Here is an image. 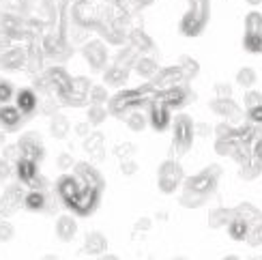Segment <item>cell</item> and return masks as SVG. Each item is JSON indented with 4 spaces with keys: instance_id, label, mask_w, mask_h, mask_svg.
<instances>
[{
    "instance_id": "6da1fadb",
    "label": "cell",
    "mask_w": 262,
    "mask_h": 260,
    "mask_svg": "<svg viewBox=\"0 0 262 260\" xmlns=\"http://www.w3.org/2000/svg\"><path fill=\"white\" fill-rule=\"evenodd\" d=\"M217 179H220V168L217 166H211L209 170H204V172H200V175L187 179L185 185H183L181 202L185 204V207H200V204L215 191Z\"/></svg>"
},
{
    "instance_id": "7a4b0ae2",
    "label": "cell",
    "mask_w": 262,
    "mask_h": 260,
    "mask_svg": "<svg viewBox=\"0 0 262 260\" xmlns=\"http://www.w3.org/2000/svg\"><path fill=\"white\" fill-rule=\"evenodd\" d=\"M193 136H195V125L191 123V118L187 114L177 116V121H174V148L179 153H187L191 148Z\"/></svg>"
},
{
    "instance_id": "3957f363",
    "label": "cell",
    "mask_w": 262,
    "mask_h": 260,
    "mask_svg": "<svg viewBox=\"0 0 262 260\" xmlns=\"http://www.w3.org/2000/svg\"><path fill=\"white\" fill-rule=\"evenodd\" d=\"M157 183H159V189L163 193H172L177 191V187L183 183V170L177 161H163L159 166V172H157Z\"/></svg>"
},
{
    "instance_id": "277c9868",
    "label": "cell",
    "mask_w": 262,
    "mask_h": 260,
    "mask_svg": "<svg viewBox=\"0 0 262 260\" xmlns=\"http://www.w3.org/2000/svg\"><path fill=\"white\" fill-rule=\"evenodd\" d=\"M17 146L21 148V155L28 159L39 161L43 155H46V148H43V140L37 132H24L17 140Z\"/></svg>"
},
{
    "instance_id": "5b68a950",
    "label": "cell",
    "mask_w": 262,
    "mask_h": 260,
    "mask_svg": "<svg viewBox=\"0 0 262 260\" xmlns=\"http://www.w3.org/2000/svg\"><path fill=\"white\" fill-rule=\"evenodd\" d=\"M84 183H82V179H78V177H73V175H64V177H60L58 179V193H60V198L64 200L71 207V204L80 198V193L84 191Z\"/></svg>"
},
{
    "instance_id": "8992f818",
    "label": "cell",
    "mask_w": 262,
    "mask_h": 260,
    "mask_svg": "<svg viewBox=\"0 0 262 260\" xmlns=\"http://www.w3.org/2000/svg\"><path fill=\"white\" fill-rule=\"evenodd\" d=\"M211 110L230 123H236L241 118V107H238V103H234L232 97H215L211 101Z\"/></svg>"
},
{
    "instance_id": "52a82bcc",
    "label": "cell",
    "mask_w": 262,
    "mask_h": 260,
    "mask_svg": "<svg viewBox=\"0 0 262 260\" xmlns=\"http://www.w3.org/2000/svg\"><path fill=\"white\" fill-rule=\"evenodd\" d=\"M142 101V97L138 93H121L110 99V114H121V116H127L131 110H136V105Z\"/></svg>"
},
{
    "instance_id": "ba28073f",
    "label": "cell",
    "mask_w": 262,
    "mask_h": 260,
    "mask_svg": "<svg viewBox=\"0 0 262 260\" xmlns=\"http://www.w3.org/2000/svg\"><path fill=\"white\" fill-rule=\"evenodd\" d=\"M15 177L19 183L24 185H30V189L35 187L37 179L41 177L39 175V168H37V161L35 159H28V157H21L17 164H15Z\"/></svg>"
},
{
    "instance_id": "9c48e42d",
    "label": "cell",
    "mask_w": 262,
    "mask_h": 260,
    "mask_svg": "<svg viewBox=\"0 0 262 260\" xmlns=\"http://www.w3.org/2000/svg\"><path fill=\"white\" fill-rule=\"evenodd\" d=\"M24 114L17 110V105H11V103H0V129L5 132H15L19 129V125L24 123Z\"/></svg>"
},
{
    "instance_id": "30bf717a",
    "label": "cell",
    "mask_w": 262,
    "mask_h": 260,
    "mask_svg": "<svg viewBox=\"0 0 262 260\" xmlns=\"http://www.w3.org/2000/svg\"><path fill=\"white\" fill-rule=\"evenodd\" d=\"M148 123L152 125V129H157V132H166L170 127V107L163 101L152 103L150 114H148Z\"/></svg>"
},
{
    "instance_id": "8fae6325",
    "label": "cell",
    "mask_w": 262,
    "mask_h": 260,
    "mask_svg": "<svg viewBox=\"0 0 262 260\" xmlns=\"http://www.w3.org/2000/svg\"><path fill=\"white\" fill-rule=\"evenodd\" d=\"M15 105H17V110L24 116H30V114L37 112L39 97H37V93L32 89H21V91L15 93Z\"/></svg>"
},
{
    "instance_id": "7c38bea8",
    "label": "cell",
    "mask_w": 262,
    "mask_h": 260,
    "mask_svg": "<svg viewBox=\"0 0 262 260\" xmlns=\"http://www.w3.org/2000/svg\"><path fill=\"white\" fill-rule=\"evenodd\" d=\"M26 64V52L21 48H9L0 54V67L7 71H17Z\"/></svg>"
},
{
    "instance_id": "4fadbf2b",
    "label": "cell",
    "mask_w": 262,
    "mask_h": 260,
    "mask_svg": "<svg viewBox=\"0 0 262 260\" xmlns=\"http://www.w3.org/2000/svg\"><path fill=\"white\" fill-rule=\"evenodd\" d=\"M84 58L89 60V64H91L93 69L99 71V69L103 67V64H105V60H107L105 46H103V43H99V41L89 43V46L84 48Z\"/></svg>"
},
{
    "instance_id": "5bb4252c",
    "label": "cell",
    "mask_w": 262,
    "mask_h": 260,
    "mask_svg": "<svg viewBox=\"0 0 262 260\" xmlns=\"http://www.w3.org/2000/svg\"><path fill=\"white\" fill-rule=\"evenodd\" d=\"M75 234H78V222H75L73 215H60V218L56 220V236L60 241H73Z\"/></svg>"
},
{
    "instance_id": "9a60e30c",
    "label": "cell",
    "mask_w": 262,
    "mask_h": 260,
    "mask_svg": "<svg viewBox=\"0 0 262 260\" xmlns=\"http://www.w3.org/2000/svg\"><path fill=\"white\" fill-rule=\"evenodd\" d=\"M82 250L89 256H99V254L107 252V239L101 232H91V234H86Z\"/></svg>"
},
{
    "instance_id": "2e32d148",
    "label": "cell",
    "mask_w": 262,
    "mask_h": 260,
    "mask_svg": "<svg viewBox=\"0 0 262 260\" xmlns=\"http://www.w3.org/2000/svg\"><path fill=\"white\" fill-rule=\"evenodd\" d=\"M69 129H71V123H69V118H67V116L54 114V116L50 118V134H52V138H56V140L67 138Z\"/></svg>"
},
{
    "instance_id": "e0dca14e",
    "label": "cell",
    "mask_w": 262,
    "mask_h": 260,
    "mask_svg": "<svg viewBox=\"0 0 262 260\" xmlns=\"http://www.w3.org/2000/svg\"><path fill=\"white\" fill-rule=\"evenodd\" d=\"M24 207L28 211H43L48 207V198H46V193H43V189H30L26 191V196H24Z\"/></svg>"
},
{
    "instance_id": "ac0fdd59",
    "label": "cell",
    "mask_w": 262,
    "mask_h": 260,
    "mask_svg": "<svg viewBox=\"0 0 262 260\" xmlns=\"http://www.w3.org/2000/svg\"><path fill=\"white\" fill-rule=\"evenodd\" d=\"M234 218H241V220H245L249 226H254V224L262 222V213L254 207V204L243 202V204H238V207L234 209Z\"/></svg>"
},
{
    "instance_id": "d6986e66",
    "label": "cell",
    "mask_w": 262,
    "mask_h": 260,
    "mask_svg": "<svg viewBox=\"0 0 262 260\" xmlns=\"http://www.w3.org/2000/svg\"><path fill=\"white\" fill-rule=\"evenodd\" d=\"M134 71L140 75V78H144V80H152V75H155V73L159 71V67H157V62L152 60V58L142 56V58H138V60L134 62Z\"/></svg>"
},
{
    "instance_id": "ffe728a7",
    "label": "cell",
    "mask_w": 262,
    "mask_h": 260,
    "mask_svg": "<svg viewBox=\"0 0 262 260\" xmlns=\"http://www.w3.org/2000/svg\"><path fill=\"white\" fill-rule=\"evenodd\" d=\"M226 228H228V234H230L232 241H245L252 226H249L245 220H241V218H232V222L228 224Z\"/></svg>"
},
{
    "instance_id": "44dd1931",
    "label": "cell",
    "mask_w": 262,
    "mask_h": 260,
    "mask_svg": "<svg viewBox=\"0 0 262 260\" xmlns=\"http://www.w3.org/2000/svg\"><path fill=\"white\" fill-rule=\"evenodd\" d=\"M127 69L121 67V64H112L110 69L105 71L103 80H105V86H123L127 82Z\"/></svg>"
},
{
    "instance_id": "7402d4cb",
    "label": "cell",
    "mask_w": 262,
    "mask_h": 260,
    "mask_svg": "<svg viewBox=\"0 0 262 260\" xmlns=\"http://www.w3.org/2000/svg\"><path fill=\"white\" fill-rule=\"evenodd\" d=\"M234 82L241 86V89H254L256 86V82H258V73H256V69L254 67H241L236 71V78H234Z\"/></svg>"
},
{
    "instance_id": "603a6c76",
    "label": "cell",
    "mask_w": 262,
    "mask_h": 260,
    "mask_svg": "<svg viewBox=\"0 0 262 260\" xmlns=\"http://www.w3.org/2000/svg\"><path fill=\"white\" fill-rule=\"evenodd\" d=\"M232 218H234V211H230V209H215L209 215V220H211L209 224H211V228H222V226L230 224Z\"/></svg>"
},
{
    "instance_id": "cb8c5ba5",
    "label": "cell",
    "mask_w": 262,
    "mask_h": 260,
    "mask_svg": "<svg viewBox=\"0 0 262 260\" xmlns=\"http://www.w3.org/2000/svg\"><path fill=\"white\" fill-rule=\"evenodd\" d=\"M125 123H127V127L131 129V132L140 134V132H144V129H146L148 118L142 114V112H138V110H131V112L125 116Z\"/></svg>"
},
{
    "instance_id": "d4e9b609",
    "label": "cell",
    "mask_w": 262,
    "mask_h": 260,
    "mask_svg": "<svg viewBox=\"0 0 262 260\" xmlns=\"http://www.w3.org/2000/svg\"><path fill=\"white\" fill-rule=\"evenodd\" d=\"M107 107H103V103H91L89 105V112H86V121L91 125H101L105 118H107Z\"/></svg>"
},
{
    "instance_id": "484cf974",
    "label": "cell",
    "mask_w": 262,
    "mask_h": 260,
    "mask_svg": "<svg viewBox=\"0 0 262 260\" xmlns=\"http://www.w3.org/2000/svg\"><path fill=\"white\" fill-rule=\"evenodd\" d=\"M243 48L249 54H260L262 52V32H245Z\"/></svg>"
},
{
    "instance_id": "4316f807",
    "label": "cell",
    "mask_w": 262,
    "mask_h": 260,
    "mask_svg": "<svg viewBox=\"0 0 262 260\" xmlns=\"http://www.w3.org/2000/svg\"><path fill=\"white\" fill-rule=\"evenodd\" d=\"M21 185H24V183H13V185H9L7 191H5V198L13 204V207H17V204H24L26 191L21 189Z\"/></svg>"
},
{
    "instance_id": "83f0119b",
    "label": "cell",
    "mask_w": 262,
    "mask_h": 260,
    "mask_svg": "<svg viewBox=\"0 0 262 260\" xmlns=\"http://www.w3.org/2000/svg\"><path fill=\"white\" fill-rule=\"evenodd\" d=\"M89 99H91V103H105V101H110V93H107V86H101V84L91 86Z\"/></svg>"
},
{
    "instance_id": "f1b7e54d",
    "label": "cell",
    "mask_w": 262,
    "mask_h": 260,
    "mask_svg": "<svg viewBox=\"0 0 262 260\" xmlns=\"http://www.w3.org/2000/svg\"><path fill=\"white\" fill-rule=\"evenodd\" d=\"M15 236V228L7 218H0V243H9Z\"/></svg>"
},
{
    "instance_id": "f546056e",
    "label": "cell",
    "mask_w": 262,
    "mask_h": 260,
    "mask_svg": "<svg viewBox=\"0 0 262 260\" xmlns=\"http://www.w3.org/2000/svg\"><path fill=\"white\" fill-rule=\"evenodd\" d=\"M252 247H258V245H262V222H258V224H254L252 228H249V234H247V239H245Z\"/></svg>"
},
{
    "instance_id": "4dcf8cb0",
    "label": "cell",
    "mask_w": 262,
    "mask_h": 260,
    "mask_svg": "<svg viewBox=\"0 0 262 260\" xmlns=\"http://www.w3.org/2000/svg\"><path fill=\"white\" fill-rule=\"evenodd\" d=\"M245 32H262V15L249 13L245 19Z\"/></svg>"
},
{
    "instance_id": "1f68e13d",
    "label": "cell",
    "mask_w": 262,
    "mask_h": 260,
    "mask_svg": "<svg viewBox=\"0 0 262 260\" xmlns=\"http://www.w3.org/2000/svg\"><path fill=\"white\" fill-rule=\"evenodd\" d=\"M243 103H245L247 110H249V107H254V105H260L262 103V93L256 91V89H247L245 97H243Z\"/></svg>"
},
{
    "instance_id": "d6a6232c",
    "label": "cell",
    "mask_w": 262,
    "mask_h": 260,
    "mask_svg": "<svg viewBox=\"0 0 262 260\" xmlns=\"http://www.w3.org/2000/svg\"><path fill=\"white\" fill-rule=\"evenodd\" d=\"M15 97V89L13 84L7 80H0V103H9Z\"/></svg>"
},
{
    "instance_id": "836d02e7",
    "label": "cell",
    "mask_w": 262,
    "mask_h": 260,
    "mask_svg": "<svg viewBox=\"0 0 262 260\" xmlns=\"http://www.w3.org/2000/svg\"><path fill=\"white\" fill-rule=\"evenodd\" d=\"M3 157L7 161H11V164H17V161L24 157V155H21V148L17 144H9V146H5V155Z\"/></svg>"
},
{
    "instance_id": "e575fe53",
    "label": "cell",
    "mask_w": 262,
    "mask_h": 260,
    "mask_svg": "<svg viewBox=\"0 0 262 260\" xmlns=\"http://www.w3.org/2000/svg\"><path fill=\"white\" fill-rule=\"evenodd\" d=\"M11 166H13L11 161H7L5 157H0V181H7L11 175H13V168Z\"/></svg>"
},
{
    "instance_id": "d590c367",
    "label": "cell",
    "mask_w": 262,
    "mask_h": 260,
    "mask_svg": "<svg viewBox=\"0 0 262 260\" xmlns=\"http://www.w3.org/2000/svg\"><path fill=\"white\" fill-rule=\"evenodd\" d=\"M247 118L252 123H256V125H262V103L249 107V110H247Z\"/></svg>"
},
{
    "instance_id": "8d00e7d4",
    "label": "cell",
    "mask_w": 262,
    "mask_h": 260,
    "mask_svg": "<svg viewBox=\"0 0 262 260\" xmlns=\"http://www.w3.org/2000/svg\"><path fill=\"white\" fill-rule=\"evenodd\" d=\"M13 211H15V207H13V204H11V202H9L5 196L0 198V218H7V215H11Z\"/></svg>"
},
{
    "instance_id": "74e56055",
    "label": "cell",
    "mask_w": 262,
    "mask_h": 260,
    "mask_svg": "<svg viewBox=\"0 0 262 260\" xmlns=\"http://www.w3.org/2000/svg\"><path fill=\"white\" fill-rule=\"evenodd\" d=\"M75 164V161H73V157L69 155V153H60L58 155V168L60 170H67V168H71Z\"/></svg>"
},
{
    "instance_id": "f35d334b",
    "label": "cell",
    "mask_w": 262,
    "mask_h": 260,
    "mask_svg": "<svg viewBox=\"0 0 262 260\" xmlns=\"http://www.w3.org/2000/svg\"><path fill=\"white\" fill-rule=\"evenodd\" d=\"M215 95L217 97H232V86L230 84H217L215 86Z\"/></svg>"
},
{
    "instance_id": "ab89813d",
    "label": "cell",
    "mask_w": 262,
    "mask_h": 260,
    "mask_svg": "<svg viewBox=\"0 0 262 260\" xmlns=\"http://www.w3.org/2000/svg\"><path fill=\"white\" fill-rule=\"evenodd\" d=\"M89 127H91V123L89 121H86V123H80L78 127H75V129H78V134L84 138V136H89Z\"/></svg>"
},
{
    "instance_id": "60d3db41",
    "label": "cell",
    "mask_w": 262,
    "mask_h": 260,
    "mask_svg": "<svg viewBox=\"0 0 262 260\" xmlns=\"http://www.w3.org/2000/svg\"><path fill=\"white\" fill-rule=\"evenodd\" d=\"M195 134L198 136H209L211 134V125H198L195 127Z\"/></svg>"
},
{
    "instance_id": "b9f144b4",
    "label": "cell",
    "mask_w": 262,
    "mask_h": 260,
    "mask_svg": "<svg viewBox=\"0 0 262 260\" xmlns=\"http://www.w3.org/2000/svg\"><path fill=\"white\" fill-rule=\"evenodd\" d=\"M97 260H121V258H118L116 254H107V252H103V254L97 256Z\"/></svg>"
},
{
    "instance_id": "7bdbcfd3",
    "label": "cell",
    "mask_w": 262,
    "mask_h": 260,
    "mask_svg": "<svg viewBox=\"0 0 262 260\" xmlns=\"http://www.w3.org/2000/svg\"><path fill=\"white\" fill-rule=\"evenodd\" d=\"M41 260H60V258H58L56 254H46V256H43Z\"/></svg>"
},
{
    "instance_id": "ee69618b",
    "label": "cell",
    "mask_w": 262,
    "mask_h": 260,
    "mask_svg": "<svg viewBox=\"0 0 262 260\" xmlns=\"http://www.w3.org/2000/svg\"><path fill=\"white\" fill-rule=\"evenodd\" d=\"M222 260H241L238 256H226V258H222Z\"/></svg>"
},
{
    "instance_id": "f6af8a7d",
    "label": "cell",
    "mask_w": 262,
    "mask_h": 260,
    "mask_svg": "<svg viewBox=\"0 0 262 260\" xmlns=\"http://www.w3.org/2000/svg\"><path fill=\"white\" fill-rule=\"evenodd\" d=\"M172 260H189L187 256H177V258H172Z\"/></svg>"
},
{
    "instance_id": "bcb514c9",
    "label": "cell",
    "mask_w": 262,
    "mask_h": 260,
    "mask_svg": "<svg viewBox=\"0 0 262 260\" xmlns=\"http://www.w3.org/2000/svg\"><path fill=\"white\" fill-rule=\"evenodd\" d=\"M249 260H262V256H252V258H249Z\"/></svg>"
}]
</instances>
